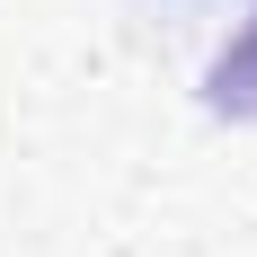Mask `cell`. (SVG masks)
<instances>
[{
	"mask_svg": "<svg viewBox=\"0 0 257 257\" xmlns=\"http://www.w3.org/2000/svg\"><path fill=\"white\" fill-rule=\"evenodd\" d=\"M204 98L222 106V115H257V9H248V27L231 36V53L213 62V80H204Z\"/></svg>",
	"mask_w": 257,
	"mask_h": 257,
	"instance_id": "cell-1",
	"label": "cell"
}]
</instances>
